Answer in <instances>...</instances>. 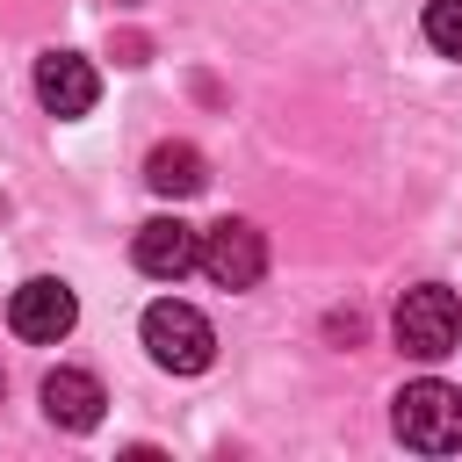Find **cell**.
<instances>
[{
  "instance_id": "8",
  "label": "cell",
  "mask_w": 462,
  "mask_h": 462,
  "mask_svg": "<svg viewBox=\"0 0 462 462\" xmlns=\"http://www.w3.org/2000/svg\"><path fill=\"white\" fill-rule=\"evenodd\" d=\"M101 383L87 375V368H51L43 375V419L51 426H65V433H94L101 426Z\"/></svg>"
},
{
  "instance_id": "7",
  "label": "cell",
  "mask_w": 462,
  "mask_h": 462,
  "mask_svg": "<svg viewBox=\"0 0 462 462\" xmlns=\"http://www.w3.org/2000/svg\"><path fill=\"white\" fill-rule=\"evenodd\" d=\"M94 94H101V79H94V65L79 58V51H43L36 58V101L51 108V116H87L94 108Z\"/></svg>"
},
{
  "instance_id": "10",
  "label": "cell",
  "mask_w": 462,
  "mask_h": 462,
  "mask_svg": "<svg viewBox=\"0 0 462 462\" xmlns=\"http://www.w3.org/2000/svg\"><path fill=\"white\" fill-rule=\"evenodd\" d=\"M426 43L440 58H462V0H426Z\"/></svg>"
},
{
  "instance_id": "2",
  "label": "cell",
  "mask_w": 462,
  "mask_h": 462,
  "mask_svg": "<svg viewBox=\"0 0 462 462\" xmlns=\"http://www.w3.org/2000/svg\"><path fill=\"white\" fill-rule=\"evenodd\" d=\"M144 346H152V361L173 368V375H202V368L217 361L209 318H202L195 303H180V296H159V303L144 310Z\"/></svg>"
},
{
  "instance_id": "5",
  "label": "cell",
  "mask_w": 462,
  "mask_h": 462,
  "mask_svg": "<svg viewBox=\"0 0 462 462\" xmlns=\"http://www.w3.org/2000/svg\"><path fill=\"white\" fill-rule=\"evenodd\" d=\"M202 274H209L217 289H253V282L267 274V238H260L245 217L209 224V231H202Z\"/></svg>"
},
{
  "instance_id": "4",
  "label": "cell",
  "mask_w": 462,
  "mask_h": 462,
  "mask_svg": "<svg viewBox=\"0 0 462 462\" xmlns=\"http://www.w3.org/2000/svg\"><path fill=\"white\" fill-rule=\"evenodd\" d=\"M7 325H14V339H29V346H58V339L79 325V296H72L58 274H36V282L14 289Z\"/></svg>"
},
{
  "instance_id": "3",
  "label": "cell",
  "mask_w": 462,
  "mask_h": 462,
  "mask_svg": "<svg viewBox=\"0 0 462 462\" xmlns=\"http://www.w3.org/2000/svg\"><path fill=\"white\" fill-rule=\"evenodd\" d=\"M397 346L404 354H419V361H440V354H455V339H462V303H455V289H440V282H419V289H404L397 296Z\"/></svg>"
},
{
  "instance_id": "6",
  "label": "cell",
  "mask_w": 462,
  "mask_h": 462,
  "mask_svg": "<svg viewBox=\"0 0 462 462\" xmlns=\"http://www.w3.org/2000/svg\"><path fill=\"white\" fill-rule=\"evenodd\" d=\"M130 260H137L152 282H180L188 267H202V231L180 224V217H152V224H137Z\"/></svg>"
},
{
  "instance_id": "9",
  "label": "cell",
  "mask_w": 462,
  "mask_h": 462,
  "mask_svg": "<svg viewBox=\"0 0 462 462\" xmlns=\"http://www.w3.org/2000/svg\"><path fill=\"white\" fill-rule=\"evenodd\" d=\"M144 180H152V195H202L209 188V166H202V152L195 144H159L152 159H144Z\"/></svg>"
},
{
  "instance_id": "1",
  "label": "cell",
  "mask_w": 462,
  "mask_h": 462,
  "mask_svg": "<svg viewBox=\"0 0 462 462\" xmlns=\"http://www.w3.org/2000/svg\"><path fill=\"white\" fill-rule=\"evenodd\" d=\"M390 426H397V440L419 448V455H455V448H462V390L440 383V375H419V383L397 390Z\"/></svg>"
}]
</instances>
